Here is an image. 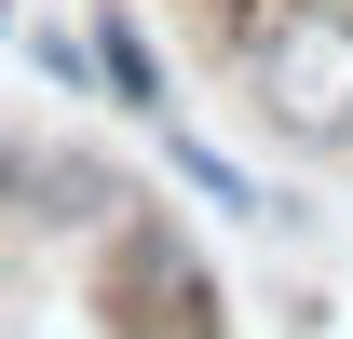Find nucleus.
I'll return each instance as SVG.
<instances>
[{
  "label": "nucleus",
  "mask_w": 353,
  "mask_h": 339,
  "mask_svg": "<svg viewBox=\"0 0 353 339\" xmlns=\"http://www.w3.org/2000/svg\"><path fill=\"white\" fill-rule=\"evenodd\" d=\"M14 204L28 217H123V176H95V163H14Z\"/></svg>",
  "instance_id": "nucleus-2"
},
{
  "label": "nucleus",
  "mask_w": 353,
  "mask_h": 339,
  "mask_svg": "<svg viewBox=\"0 0 353 339\" xmlns=\"http://www.w3.org/2000/svg\"><path fill=\"white\" fill-rule=\"evenodd\" d=\"M28 54H41V82H68V95H82V82H109V68H95V28H41Z\"/></svg>",
  "instance_id": "nucleus-5"
},
{
  "label": "nucleus",
  "mask_w": 353,
  "mask_h": 339,
  "mask_svg": "<svg viewBox=\"0 0 353 339\" xmlns=\"http://www.w3.org/2000/svg\"><path fill=\"white\" fill-rule=\"evenodd\" d=\"M163 150H176V176H190L204 204H231V217H259V176H231L218 150H204V136H163Z\"/></svg>",
  "instance_id": "nucleus-4"
},
{
  "label": "nucleus",
  "mask_w": 353,
  "mask_h": 339,
  "mask_svg": "<svg viewBox=\"0 0 353 339\" xmlns=\"http://www.w3.org/2000/svg\"><path fill=\"white\" fill-rule=\"evenodd\" d=\"M95 68H109V95H123V109H150V123H163V68H150V28H136L123 0L95 14Z\"/></svg>",
  "instance_id": "nucleus-3"
},
{
  "label": "nucleus",
  "mask_w": 353,
  "mask_h": 339,
  "mask_svg": "<svg viewBox=\"0 0 353 339\" xmlns=\"http://www.w3.org/2000/svg\"><path fill=\"white\" fill-rule=\"evenodd\" d=\"M245 95L272 109V136L340 150L353 136V0H272L259 54H245Z\"/></svg>",
  "instance_id": "nucleus-1"
}]
</instances>
